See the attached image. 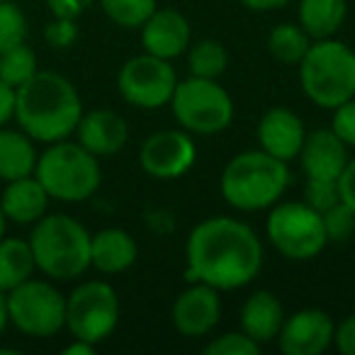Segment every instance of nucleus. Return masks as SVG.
Returning a JSON list of instances; mask_svg holds the SVG:
<instances>
[{
	"instance_id": "4468645a",
	"label": "nucleus",
	"mask_w": 355,
	"mask_h": 355,
	"mask_svg": "<svg viewBox=\"0 0 355 355\" xmlns=\"http://www.w3.org/2000/svg\"><path fill=\"white\" fill-rule=\"evenodd\" d=\"M336 321L319 306H304L285 316L275 343L285 355H321L334 348Z\"/></svg>"
},
{
	"instance_id": "473e14b6",
	"label": "nucleus",
	"mask_w": 355,
	"mask_h": 355,
	"mask_svg": "<svg viewBox=\"0 0 355 355\" xmlns=\"http://www.w3.org/2000/svg\"><path fill=\"white\" fill-rule=\"evenodd\" d=\"M304 202L324 214L334 205L340 202L338 183L336 180H306L304 185Z\"/></svg>"
},
{
	"instance_id": "ea45409f",
	"label": "nucleus",
	"mask_w": 355,
	"mask_h": 355,
	"mask_svg": "<svg viewBox=\"0 0 355 355\" xmlns=\"http://www.w3.org/2000/svg\"><path fill=\"white\" fill-rule=\"evenodd\" d=\"M239 3L251 12H275L290 6L292 0H239Z\"/></svg>"
},
{
	"instance_id": "423d86ee",
	"label": "nucleus",
	"mask_w": 355,
	"mask_h": 355,
	"mask_svg": "<svg viewBox=\"0 0 355 355\" xmlns=\"http://www.w3.org/2000/svg\"><path fill=\"white\" fill-rule=\"evenodd\" d=\"M300 85L304 98L319 110H336L355 98V49L345 42L316 40L300 61Z\"/></svg>"
},
{
	"instance_id": "2eb2a0df",
	"label": "nucleus",
	"mask_w": 355,
	"mask_h": 355,
	"mask_svg": "<svg viewBox=\"0 0 355 355\" xmlns=\"http://www.w3.org/2000/svg\"><path fill=\"white\" fill-rule=\"evenodd\" d=\"M139 40H141V51L146 54L178 61L183 59L193 42V25L175 8H156L139 27Z\"/></svg>"
},
{
	"instance_id": "f257e3e1",
	"label": "nucleus",
	"mask_w": 355,
	"mask_h": 355,
	"mask_svg": "<svg viewBox=\"0 0 355 355\" xmlns=\"http://www.w3.org/2000/svg\"><path fill=\"white\" fill-rule=\"evenodd\" d=\"M266 248L243 219L214 214L198 222L185 241V282H205L219 292L248 287L263 270Z\"/></svg>"
},
{
	"instance_id": "b1692460",
	"label": "nucleus",
	"mask_w": 355,
	"mask_h": 355,
	"mask_svg": "<svg viewBox=\"0 0 355 355\" xmlns=\"http://www.w3.org/2000/svg\"><path fill=\"white\" fill-rule=\"evenodd\" d=\"M37 266L27 239L3 236L0 239V290L10 292L12 287L22 285L35 277Z\"/></svg>"
},
{
	"instance_id": "20e7f679",
	"label": "nucleus",
	"mask_w": 355,
	"mask_h": 355,
	"mask_svg": "<svg viewBox=\"0 0 355 355\" xmlns=\"http://www.w3.org/2000/svg\"><path fill=\"white\" fill-rule=\"evenodd\" d=\"M90 236L83 222L64 212H46L27 236L37 270L54 282H76L90 270Z\"/></svg>"
},
{
	"instance_id": "72a5a7b5",
	"label": "nucleus",
	"mask_w": 355,
	"mask_h": 355,
	"mask_svg": "<svg viewBox=\"0 0 355 355\" xmlns=\"http://www.w3.org/2000/svg\"><path fill=\"white\" fill-rule=\"evenodd\" d=\"M331 132L348 148H355V98L345 100L336 110H331Z\"/></svg>"
},
{
	"instance_id": "c756f323",
	"label": "nucleus",
	"mask_w": 355,
	"mask_h": 355,
	"mask_svg": "<svg viewBox=\"0 0 355 355\" xmlns=\"http://www.w3.org/2000/svg\"><path fill=\"white\" fill-rule=\"evenodd\" d=\"M202 350L207 355H258L261 353V343H256L251 336H246L239 329L212 336V340H207Z\"/></svg>"
},
{
	"instance_id": "1a4fd4ad",
	"label": "nucleus",
	"mask_w": 355,
	"mask_h": 355,
	"mask_svg": "<svg viewBox=\"0 0 355 355\" xmlns=\"http://www.w3.org/2000/svg\"><path fill=\"white\" fill-rule=\"evenodd\" d=\"M8 321L27 338H51L66 329V295L49 277H30L6 292Z\"/></svg>"
},
{
	"instance_id": "4be33fe9",
	"label": "nucleus",
	"mask_w": 355,
	"mask_h": 355,
	"mask_svg": "<svg viewBox=\"0 0 355 355\" xmlns=\"http://www.w3.org/2000/svg\"><path fill=\"white\" fill-rule=\"evenodd\" d=\"M37 158V141L25 134L20 127H0V180H17L35 173Z\"/></svg>"
},
{
	"instance_id": "412c9836",
	"label": "nucleus",
	"mask_w": 355,
	"mask_h": 355,
	"mask_svg": "<svg viewBox=\"0 0 355 355\" xmlns=\"http://www.w3.org/2000/svg\"><path fill=\"white\" fill-rule=\"evenodd\" d=\"M285 316V306L275 292L256 290L243 300L241 309H239V326L256 343L266 345L277 338Z\"/></svg>"
},
{
	"instance_id": "a211bd4d",
	"label": "nucleus",
	"mask_w": 355,
	"mask_h": 355,
	"mask_svg": "<svg viewBox=\"0 0 355 355\" xmlns=\"http://www.w3.org/2000/svg\"><path fill=\"white\" fill-rule=\"evenodd\" d=\"M300 166L306 180H336L350 161V148L331 129L306 132L304 146L300 151Z\"/></svg>"
},
{
	"instance_id": "79ce46f5",
	"label": "nucleus",
	"mask_w": 355,
	"mask_h": 355,
	"mask_svg": "<svg viewBox=\"0 0 355 355\" xmlns=\"http://www.w3.org/2000/svg\"><path fill=\"white\" fill-rule=\"evenodd\" d=\"M10 326L8 321V304H6V292L0 290V336L6 334V329Z\"/></svg>"
},
{
	"instance_id": "a878e982",
	"label": "nucleus",
	"mask_w": 355,
	"mask_h": 355,
	"mask_svg": "<svg viewBox=\"0 0 355 355\" xmlns=\"http://www.w3.org/2000/svg\"><path fill=\"white\" fill-rule=\"evenodd\" d=\"M185 61H188L190 76L219 80L229 69V51L214 37H202V40L190 42L188 51H185Z\"/></svg>"
},
{
	"instance_id": "7ed1b4c3",
	"label": "nucleus",
	"mask_w": 355,
	"mask_h": 355,
	"mask_svg": "<svg viewBox=\"0 0 355 355\" xmlns=\"http://www.w3.org/2000/svg\"><path fill=\"white\" fill-rule=\"evenodd\" d=\"M290 183V163L270 156L263 148H248L232 156L222 168L219 193L232 209L256 214L280 202Z\"/></svg>"
},
{
	"instance_id": "c9c22d12",
	"label": "nucleus",
	"mask_w": 355,
	"mask_h": 355,
	"mask_svg": "<svg viewBox=\"0 0 355 355\" xmlns=\"http://www.w3.org/2000/svg\"><path fill=\"white\" fill-rule=\"evenodd\" d=\"M95 0H46V10L51 12V17H71L78 20Z\"/></svg>"
},
{
	"instance_id": "7c9ffc66",
	"label": "nucleus",
	"mask_w": 355,
	"mask_h": 355,
	"mask_svg": "<svg viewBox=\"0 0 355 355\" xmlns=\"http://www.w3.org/2000/svg\"><path fill=\"white\" fill-rule=\"evenodd\" d=\"M321 217H324V229L329 243H343L355 234V212L345 202L334 205Z\"/></svg>"
},
{
	"instance_id": "aec40b11",
	"label": "nucleus",
	"mask_w": 355,
	"mask_h": 355,
	"mask_svg": "<svg viewBox=\"0 0 355 355\" xmlns=\"http://www.w3.org/2000/svg\"><path fill=\"white\" fill-rule=\"evenodd\" d=\"M49 193L35 178V173L17 180H8L0 193V207L6 212L8 222L17 227H32L35 222H40L49 212Z\"/></svg>"
},
{
	"instance_id": "6e6552de",
	"label": "nucleus",
	"mask_w": 355,
	"mask_h": 355,
	"mask_svg": "<svg viewBox=\"0 0 355 355\" xmlns=\"http://www.w3.org/2000/svg\"><path fill=\"white\" fill-rule=\"evenodd\" d=\"M266 239L282 258L295 263L314 261L326 246L324 217L304 200H280L268 209Z\"/></svg>"
},
{
	"instance_id": "4c0bfd02",
	"label": "nucleus",
	"mask_w": 355,
	"mask_h": 355,
	"mask_svg": "<svg viewBox=\"0 0 355 355\" xmlns=\"http://www.w3.org/2000/svg\"><path fill=\"white\" fill-rule=\"evenodd\" d=\"M15 100L17 90L0 80V127H8L10 122H15Z\"/></svg>"
},
{
	"instance_id": "0eeeda50",
	"label": "nucleus",
	"mask_w": 355,
	"mask_h": 355,
	"mask_svg": "<svg viewBox=\"0 0 355 355\" xmlns=\"http://www.w3.org/2000/svg\"><path fill=\"white\" fill-rule=\"evenodd\" d=\"M175 124L193 137H217L232 127L236 117L234 98L219 80L188 76L178 80L168 103Z\"/></svg>"
},
{
	"instance_id": "c85d7f7f",
	"label": "nucleus",
	"mask_w": 355,
	"mask_h": 355,
	"mask_svg": "<svg viewBox=\"0 0 355 355\" xmlns=\"http://www.w3.org/2000/svg\"><path fill=\"white\" fill-rule=\"evenodd\" d=\"M30 37V20L15 0H0V54Z\"/></svg>"
},
{
	"instance_id": "39448f33",
	"label": "nucleus",
	"mask_w": 355,
	"mask_h": 355,
	"mask_svg": "<svg viewBox=\"0 0 355 355\" xmlns=\"http://www.w3.org/2000/svg\"><path fill=\"white\" fill-rule=\"evenodd\" d=\"M35 178L44 185L51 200L64 205H80L95 198L103 185V166L78 141L46 144L35 166Z\"/></svg>"
},
{
	"instance_id": "393cba45",
	"label": "nucleus",
	"mask_w": 355,
	"mask_h": 355,
	"mask_svg": "<svg viewBox=\"0 0 355 355\" xmlns=\"http://www.w3.org/2000/svg\"><path fill=\"white\" fill-rule=\"evenodd\" d=\"M311 37L300 27V22H280L268 32V54L282 66H300L311 46Z\"/></svg>"
},
{
	"instance_id": "ddd939ff",
	"label": "nucleus",
	"mask_w": 355,
	"mask_h": 355,
	"mask_svg": "<svg viewBox=\"0 0 355 355\" xmlns=\"http://www.w3.org/2000/svg\"><path fill=\"white\" fill-rule=\"evenodd\" d=\"M224 314L222 292L205 282H188L185 290H180L171 306V324L175 334L183 338H202L214 334Z\"/></svg>"
},
{
	"instance_id": "37998d69",
	"label": "nucleus",
	"mask_w": 355,
	"mask_h": 355,
	"mask_svg": "<svg viewBox=\"0 0 355 355\" xmlns=\"http://www.w3.org/2000/svg\"><path fill=\"white\" fill-rule=\"evenodd\" d=\"M6 229H8V217H6V212H3V207H0V239L6 236Z\"/></svg>"
},
{
	"instance_id": "9d476101",
	"label": "nucleus",
	"mask_w": 355,
	"mask_h": 355,
	"mask_svg": "<svg viewBox=\"0 0 355 355\" xmlns=\"http://www.w3.org/2000/svg\"><path fill=\"white\" fill-rule=\"evenodd\" d=\"M119 295L107 280H83L66 295V331L71 338L100 345L117 331Z\"/></svg>"
},
{
	"instance_id": "f3484780",
	"label": "nucleus",
	"mask_w": 355,
	"mask_h": 355,
	"mask_svg": "<svg viewBox=\"0 0 355 355\" xmlns=\"http://www.w3.org/2000/svg\"><path fill=\"white\" fill-rule=\"evenodd\" d=\"M76 141L88 148L93 156L110 158L117 156L129 141V124L119 112L110 107H95L83 112L76 127Z\"/></svg>"
},
{
	"instance_id": "a19ab883",
	"label": "nucleus",
	"mask_w": 355,
	"mask_h": 355,
	"mask_svg": "<svg viewBox=\"0 0 355 355\" xmlns=\"http://www.w3.org/2000/svg\"><path fill=\"white\" fill-rule=\"evenodd\" d=\"M98 350V345L88 343V340H80V338H71L69 345H64L61 353L64 355H93Z\"/></svg>"
},
{
	"instance_id": "f03ea898",
	"label": "nucleus",
	"mask_w": 355,
	"mask_h": 355,
	"mask_svg": "<svg viewBox=\"0 0 355 355\" xmlns=\"http://www.w3.org/2000/svg\"><path fill=\"white\" fill-rule=\"evenodd\" d=\"M83 112L78 88L59 71H37L17 88L15 122L37 144L71 139Z\"/></svg>"
},
{
	"instance_id": "2f4dec72",
	"label": "nucleus",
	"mask_w": 355,
	"mask_h": 355,
	"mask_svg": "<svg viewBox=\"0 0 355 355\" xmlns=\"http://www.w3.org/2000/svg\"><path fill=\"white\" fill-rule=\"evenodd\" d=\"M78 20L71 17H51L44 25V42L51 49H71L78 42Z\"/></svg>"
},
{
	"instance_id": "f704fd0d",
	"label": "nucleus",
	"mask_w": 355,
	"mask_h": 355,
	"mask_svg": "<svg viewBox=\"0 0 355 355\" xmlns=\"http://www.w3.org/2000/svg\"><path fill=\"white\" fill-rule=\"evenodd\" d=\"M334 348L340 355H355V311L336 324L334 334Z\"/></svg>"
},
{
	"instance_id": "5701e85b",
	"label": "nucleus",
	"mask_w": 355,
	"mask_h": 355,
	"mask_svg": "<svg viewBox=\"0 0 355 355\" xmlns=\"http://www.w3.org/2000/svg\"><path fill=\"white\" fill-rule=\"evenodd\" d=\"M348 17V0H300L297 22L311 40H331Z\"/></svg>"
},
{
	"instance_id": "9b49d317",
	"label": "nucleus",
	"mask_w": 355,
	"mask_h": 355,
	"mask_svg": "<svg viewBox=\"0 0 355 355\" xmlns=\"http://www.w3.org/2000/svg\"><path fill=\"white\" fill-rule=\"evenodd\" d=\"M178 80L180 78H178L173 61L141 51L137 56H129L119 66L117 93L132 107L153 112V110L168 107Z\"/></svg>"
},
{
	"instance_id": "e433bc0d",
	"label": "nucleus",
	"mask_w": 355,
	"mask_h": 355,
	"mask_svg": "<svg viewBox=\"0 0 355 355\" xmlns=\"http://www.w3.org/2000/svg\"><path fill=\"white\" fill-rule=\"evenodd\" d=\"M338 193H340V202H345L355 212V158H350L345 171L340 173Z\"/></svg>"
},
{
	"instance_id": "f8f14e48",
	"label": "nucleus",
	"mask_w": 355,
	"mask_h": 355,
	"mask_svg": "<svg viewBox=\"0 0 355 355\" xmlns=\"http://www.w3.org/2000/svg\"><path fill=\"white\" fill-rule=\"evenodd\" d=\"M198 163V141L180 127L158 129L139 146V166L153 180H178Z\"/></svg>"
},
{
	"instance_id": "58836bf2",
	"label": "nucleus",
	"mask_w": 355,
	"mask_h": 355,
	"mask_svg": "<svg viewBox=\"0 0 355 355\" xmlns=\"http://www.w3.org/2000/svg\"><path fill=\"white\" fill-rule=\"evenodd\" d=\"M146 222L148 227L153 229V232H158V224H163V234H171L173 229H175V217H173L171 209H148L146 212Z\"/></svg>"
},
{
	"instance_id": "6ab92c4d",
	"label": "nucleus",
	"mask_w": 355,
	"mask_h": 355,
	"mask_svg": "<svg viewBox=\"0 0 355 355\" xmlns=\"http://www.w3.org/2000/svg\"><path fill=\"white\" fill-rule=\"evenodd\" d=\"M137 258L139 243L127 229L105 227L90 236V268L103 275H122Z\"/></svg>"
},
{
	"instance_id": "bb28decb",
	"label": "nucleus",
	"mask_w": 355,
	"mask_h": 355,
	"mask_svg": "<svg viewBox=\"0 0 355 355\" xmlns=\"http://www.w3.org/2000/svg\"><path fill=\"white\" fill-rule=\"evenodd\" d=\"M37 71H40L37 51L27 42L0 54V80L8 83L10 88L17 90L20 85H25Z\"/></svg>"
},
{
	"instance_id": "cd10ccee",
	"label": "nucleus",
	"mask_w": 355,
	"mask_h": 355,
	"mask_svg": "<svg viewBox=\"0 0 355 355\" xmlns=\"http://www.w3.org/2000/svg\"><path fill=\"white\" fill-rule=\"evenodd\" d=\"M112 25L122 30H139L158 8V0H95Z\"/></svg>"
},
{
	"instance_id": "dca6fc26",
	"label": "nucleus",
	"mask_w": 355,
	"mask_h": 355,
	"mask_svg": "<svg viewBox=\"0 0 355 355\" xmlns=\"http://www.w3.org/2000/svg\"><path fill=\"white\" fill-rule=\"evenodd\" d=\"M258 148L285 163L297 161L306 139L304 119L292 107H270L261 114L256 127Z\"/></svg>"
}]
</instances>
